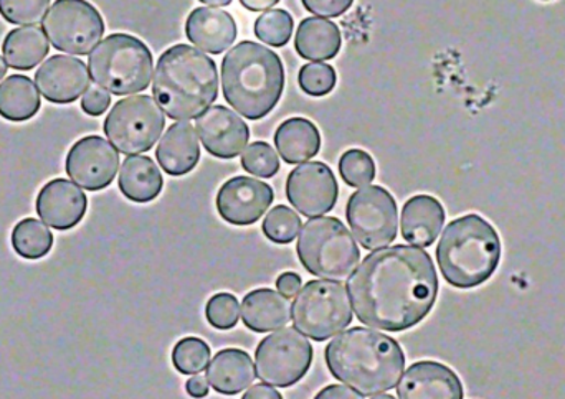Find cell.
Instances as JSON below:
<instances>
[{
	"label": "cell",
	"mask_w": 565,
	"mask_h": 399,
	"mask_svg": "<svg viewBox=\"0 0 565 399\" xmlns=\"http://www.w3.org/2000/svg\"><path fill=\"white\" fill-rule=\"evenodd\" d=\"M359 322L384 332H405L420 324L438 298L434 259L417 246L375 249L348 282Z\"/></svg>",
	"instance_id": "cell-1"
},
{
	"label": "cell",
	"mask_w": 565,
	"mask_h": 399,
	"mask_svg": "<svg viewBox=\"0 0 565 399\" xmlns=\"http://www.w3.org/2000/svg\"><path fill=\"white\" fill-rule=\"evenodd\" d=\"M335 380L362 397L394 390L404 375L405 354L395 338L372 328L352 327L335 335L324 351Z\"/></svg>",
	"instance_id": "cell-2"
},
{
	"label": "cell",
	"mask_w": 565,
	"mask_h": 399,
	"mask_svg": "<svg viewBox=\"0 0 565 399\" xmlns=\"http://www.w3.org/2000/svg\"><path fill=\"white\" fill-rule=\"evenodd\" d=\"M152 96L174 121L201 118L218 96L217 65L191 45H174L159 56Z\"/></svg>",
	"instance_id": "cell-3"
},
{
	"label": "cell",
	"mask_w": 565,
	"mask_h": 399,
	"mask_svg": "<svg viewBox=\"0 0 565 399\" xmlns=\"http://www.w3.org/2000/svg\"><path fill=\"white\" fill-rule=\"evenodd\" d=\"M222 89L238 115L264 119L277 108L285 89L280 56L260 43H238L222 62Z\"/></svg>",
	"instance_id": "cell-4"
},
{
	"label": "cell",
	"mask_w": 565,
	"mask_h": 399,
	"mask_svg": "<svg viewBox=\"0 0 565 399\" xmlns=\"http://www.w3.org/2000/svg\"><path fill=\"white\" fill-rule=\"evenodd\" d=\"M497 228L478 213L454 219L437 246V262L448 284L475 289L493 278L501 262Z\"/></svg>",
	"instance_id": "cell-5"
},
{
	"label": "cell",
	"mask_w": 565,
	"mask_h": 399,
	"mask_svg": "<svg viewBox=\"0 0 565 399\" xmlns=\"http://www.w3.org/2000/svg\"><path fill=\"white\" fill-rule=\"evenodd\" d=\"M152 69L151 50L138 36L128 33H111L89 53V76L109 95L145 91L151 85Z\"/></svg>",
	"instance_id": "cell-6"
},
{
	"label": "cell",
	"mask_w": 565,
	"mask_h": 399,
	"mask_svg": "<svg viewBox=\"0 0 565 399\" xmlns=\"http://www.w3.org/2000/svg\"><path fill=\"white\" fill-rule=\"evenodd\" d=\"M296 252L309 274L326 281H345L361 261L354 236L332 216L309 219L299 233Z\"/></svg>",
	"instance_id": "cell-7"
},
{
	"label": "cell",
	"mask_w": 565,
	"mask_h": 399,
	"mask_svg": "<svg viewBox=\"0 0 565 399\" xmlns=\"http://www.w3.org/2000/svg\"><path fill=\"white\" fill-rule=\"evenodd\" d=\"M292 324L315 342L341 334L352 322L348 289L338 281H309L292 302Z\"/></svg>",
	"instance_id": "cell-8"
},
{
	"label": "cell",
	"mask_w": 565,
	"mask_h": 399,
	"mask_svg": "<svg viewBox=\"0 0 565 399\" xmlns=\"http://www.w3.org/2000/svg\"><path fill=\"white\" fill-rule=\"evenodd\" d=\"M164 128V111L146 95L129 96L116 103L103 125L108 141L125 155L151 151Z\"/></svg>",
	"instance_id": "cell-9"
},
{
	"label": "cell",
	"mask_w": 565,
	"mask_h": 399,
	"mask_svg": "<svg viewBox=\"0 0 565 399\" xmlns=\"http://www.w3.org/2000/svg\"><path fill=\"white\" fill-rule=\"evenodd\" d=\"M43 32L53 48L85 56L102 42L105 20L88 0H55L43 19Z\"/></svg>",
	"instance_id": "cell-10"
},
{
	"label": "cell",
	"mask_w": 565,
	"mask_h": 399,
	"mask_svg": "<svg viewBox=\"0 0 565 399\" xmlns=\"http://www.w3.org/2000/svg\"><path fill=\"white\" fill-rule=\"evenodd\" d=\"M315 348L298 328L282 327L268 335L255 352L257 377L277 388H289L308 374Z\"/></svg>",
	"instance_id": "cell-11"
},
{
	"label": "cell",
	"mask_w": 565,
	"mask_h": 399,
	"mask_svg": "<svg viewBox=\"0 0 565 399\" xmlns=\"http://www.w3.org/2000/svg\"><path fill=\"white\" fill-rule=\"evenodd\" d=\"M345 216L352 235L369 251L387 248L397 238V203L384 187L371 185L354 192L349 197Z\"/></svg>",
	"instance_id": "cell-12"
},
{
	"label": "cell",
	"mask_w": 565,
	"mask_h": 399,
	"mask_svg": "<svg viewBox=\"0 0 565 399\" xmlns=\"http://www.w3.org/2000/svg\"><path fill=\"white\" fill-rule=\"evenodd\" d=\"M118 169V151L111 142L99 136H86L76 141L65 159L66 175L88 192L108 188Z\"/></svg>",
	"instance_id": "cell-13"
},
{
	"label": "cell",
	"mask_w": 565,
	"mask_h": 399,
	"mask_svg": "<svg viewBox=\"0 0 565 399\" xmlns=\"http://www.w3.org/2000/svg\"><path fill=\"white\" fill-rule=\"evenodd\" d=\"M338 197L339 187L334 172L322 162L299 165L286 181V198L308 218L331 212Z\"/></svg>",
	"instance_id": "cell-14"
},
{
	"label": "cell",
	"mask_w": 565,
	"mask_h": 399,
	"mask_svg": "<svg viewBox=\"0 0 565 399\" xmlns=\"http://www.w3.org/2000/svg\"><path fill=\"white\" fill-rule=\"evenodd\" d=\"M275 192L270 185L252 177H234L218 191V215L235 226H250L257 223L270 208Z\"/></svg>",
	"instance_id": "cell-15"
},
{
	"label": "cell",
	"mask_w": 565,
	"mask_h": 399,
	"mask_svg": "<svg viewBox=\"0 0 565 399\" xmlns=\"http://www.w3.org/2000/svg\"><path fill=\"white\" fill-rule=\"evenodd\" d=\"M205 151L217 159H234L247 148L250 131L241 116L225 106L209 108L195 122Z\"/></svg>",
	"instance_id": "cell-16"
},
{
	"label": "cell",
	"mask_w": 565,
	"mask_h": 399,
	"mask_svg": "<svg viewBox=\"0 0 565 399\" xmlns=\"http://www.w3.org/2000/svg\"><path fill=\"white\" fill-rule=\"evenodd\" d=\"M89 72L85 62L66 55H53L35 73L39 91L46 101L70 105L89 88Z\"/></svg>",
	"instance_id": "cell-17"
},
{
	"label": "cell",
	"mask_w": 565,
	"mask_h": 399,
	"mask_svg": "<svg viewBox=\"0 0 565 399\" xmlns=\"http://www.w3.org/2000/svg\"><path fill=\"white\" fill-rule=\"evenodd\" d=\"M35 209L43 223L56 231H68L85 218L88 198L75 182L53 179L40 188Z\"/></svg>",
	"instance_id": "cell-18"
},
{
	"label": "cell",
	"mask_w": 565,
	"mask_h": 399,
	"mask_svg": "<svg viewBox=\"0 0 565 399\" xmlns=\"http://www.w3.org/2000/svg\"><path fill=\"white\" fill-rule=\"evenodd\" d=\"M398 399H463L460 377L440 362L422 360L412 365L397 387Z\"/></svg>",
	"instance_id": "cell-19"
},
{
	"label": "cell",
	"mask_w": 565,
	"mask_h": 399,
	"mask_svg": "<svg viewBox=\"0 0 565 399\" xmlns=\"http://www.w3.org/2000/svg\"><path fill=\"white\" fill-rule=\"evenodd\" d=\"M185 33L199 48L212 55H221L237 39V23L225 10L199 7L189 15Z\"/></svg>",
	"instance_id": "cell-20"
},
{
	"label": "cell",
	"mask_w": 565,
	"mask_h": 399,
	"mask_svg": "<svg viewBox=\"0 0 565 399\" xmlns=\"http://www.w3.org/2000/svg\"><path fill=\"white\" fill-rule=\"evenodd\" d=\"M445 225V208L431 195H415L402 208V238L417 248H428Z\"/></svg>",
	"instance_id": "cell-21"
},
{
	"label": "cell",
	"mask_w": 565,
	"mask_h": 399,
	"mask_svg": "<svg viewBox=\"0 0 565 399\" xmlns=\"http://www.w3.org/2000/svg\"><path fill=\"white\" fill-rule=\"evenodd\" d=\"M156 158L166 174L172 177L191 174L201 161V145L194 126L189 122L172 125L159 142Z\"/></svg>",
	"instance_id": "cell-22"
},
{
	"label": "cell",
	"mask_w": 565,
	"mask_h": 399,
	"mask_svg": "<svg viewBox=\"0 0 565 399\" xmlns=\"http://www.w3.org/2000/svg\"><path fill=\"white\" fill-rule=\"evenodd\" d=\"M241 312L245 327L257 334L278 331L291 321L289 299L271 289H255L248 292L242 302Z\"/></svg>",
	"instance_id": "cell-23"
},
{
	"label": "cell",
	"mask_w": 565,
	"mask_h": 399,
	"mask_svg": "<svg viewBox=\"0 0 565 399\" xmlns=\"http://www.w3.org/2000/svg\"><path fill=\"white\" fill-rule=\"evenodd\" d=\"M257 371L247 352L225 348L215 355L207 367V380L217 393L234 397L254 384Z\"/></svg>",
	"instance_id": "cell-24"
},
{
	"label": "cell",
	"mask_w": 565,
	"mask_h": 399,
	"mask_svg": "<svg viewBox=\"0 0 565 399\" xmlns=\"http://www.w3.org/2000/svg\"><path fill=\"white\" fill-rule=\"evenodd\" d=\"M295 48L301 58L309 62L332 60L341 50V32L331 20L308 17L296 30Z\"/></svg>",
	"instance_id": "cell-25"
},
{
	"label": "cell",
	"mask_w": 565,
	"mask_h": 399,
	"mask_svg": "<svg viewBox=\"0 0 565 399\" xmlns=\"http://www.w3.org/2000/svg\"><path fill=\"white\" fill-rule=\"evenodd\" d=\"M119 191L135 203H149L161 195L164 179L148 155H129L119 171Z\"/></svg>",
	"instance_id": "cell-26"
},
{
	"label": "cell",
	"mask_w": 565,
	"mask_h": 399,
	"mask_svg": "<svg viewBox=\"0 0 565 399\" xmlns=\"http://www.w3.org/2000/svg\"><path fill=\"white\" fill-rule=\"evenodd\" d=\"M275 145L286 164H302L318 155L321 134L309 119L291 118L282 122L275 132Z\"/></svg>",
	"instance_id": "cell-27"
},
{
	"label": "cell",
	"mask_w": 565,
	"mask_h": 399,
	"mask_svg": "<svg viewBox=\"0 0 565 399\" xmlns=\"http://www.w3.org/2000/svg\"><path fill=\"white\" fill-rule=\"evenodd\" d=\"M49 52V39L43 29L35 25L10 30L2 43L3 60L7 65L20 72L35 68Z\"/></svg>",
	"instance_id": "cell-28"
},
{
	"label": "cell",
	"mask_w": 565,
	"mask_h": 399,
	"mask_svg": "<svg viewBox=\"0 0 565 399\" xmlns=\"http://www.w3.org/2000/svg\"><path fill=\"white\" fill-rule=\"evenodd\" d=\"M42 99L35 83L25 75H12L0 83V116L10 122H25L36 116Z\"/></svg>",
	"instance_id": "cell-29"
},
{
	"label": "cell",
	"mask_w": 565,
	"mask_h": 399,
	"mask_svg": "<svg viewBox=\"0 0 565 399\" xmlns=\"http://www.w3.org/2000/svg\"><path fill=\"white\" fill-rule=\"evenodd\" d=\"M52 231L36 218H23L13 226L10 245L17 256L25 261H39L53 248Z\"/></svg>",
	"instance_id": "cell-30"
},
{
	"label": "cell",
	"mask_w": 565,
	"mask_h": 399,
	"mask_svg": "<svg viewBox=\"0 0 565 399\" xmlns=\"http://www.w3.org/2000/svg\"><path fill=\"white\" fill-rule=\"evenodd\" d=\"M172 364L181 375H198L211 364V347L198 337H185L172 351Z\"/></svg>",
	"instance_id": "cell-31"
},
{
	"label": "cell",
	"mask_w": 565,
	"mask_h": 399,
	"mask_svg": "<svg viewBox=\"0 0 565 399\" xmlns=\"http://www.w3.org/2000/svg\"><path fill=\"white\" fill-rule=\"evenodd\" d=\"M292 17L286 10H268L255 22V35L275 48H281L292 35Z\"/></svg>",
	"instance_id": "cell-32"
},
{
	"label": "cell",
	"mask_w": 565,
	"mask_h": 399,
	"mask_svg": "<svg viewBox=\"0 0 565 399\" xmlns=\"http://www.w3.org/2000/svg\"><path fill=\"white\" fill-rule=\"evenodd\" d=\"M339 174L349 187H365L375 179L374 159L362 149H349L339 161Z\"/></svg>",
	"instance_id": "cell-33"
},
{
	"label": "cell",
	"mask_w": 565,
	"mask_h": 399,
	"mask_svg": "<svg viewBox=\"0 0 565 399\" xmlns=\"http://www.w3.org/2000/svg\"><path fill=\"white\" fill-rule=\"evenodd\" d=\"M299 231H301V218L296 215L295 209L288 208V206H275L265 218V236L277 245H289L295 241Z\"/></svg>",
	"instance_id": "cell-34"
},
{
	"label": "cell",
	"mask_w": 565,
	"mask_h": 399,
	"mask_svg": "<svg viewBox=\"0 0 565 399\" xmlns=\"http://www.w3.org/2000/svg\"><path fill=\"white\" fill-rule=\"evenodd\" d=\"M50 0H0V15L13 25L30 26L42 22Z\"/></svg>",
	"instance_id": "cell-35"
},
{
	"label": "cell",
	"mask_w": 565,
	"mask_h": 399,
	"mask_svg": "<svg viewBox=\"0 0 565 399\" xmlns=\"http://www.w3.org/2000/svg\"><path fill=\"white\" fill-rule=\"evenodd\" d=\"M242 168L255 177L271 179L280 171V159L268 142L258 141L242 155Z\"/></svg>",
	"instance_id": "cell-36"
},
{
	"label": "cell",
	"mask_w": 565,
	"mask_h": 399,
	"mask_svg": "<svg viewBox=\"0 0 565 399\" xmlns=\"http://www.w3.org/2000/svg\"><path fill=\"white\" fill-rule=\"evenodd\" d=\"M298 83L306 95L321 98L335 88L338 75L328 63H308L299 69Z\"/></svg>",
	"instance_id": "cell-37"
},
{
	"label": "cell",
	"mask_w": 565,
	"mask_h": 399,
	"mask_svg": "<svg viewBox=\"0 0 565 399\" xmlns=\"http://www.w3.org/2000/svg\"><path fill=\"white\" fill-rule=\"evenodd\" d=\"M205 319L212 327L218 328V331H231L241 319L237 298L228 292L212 295L207 308H205Z\"/></svg>",
	"instance_id": "cell-38"
},
{
	"label": "cell",
	"mask_w": 565,
	"mask_h": 399,
	"mask_svg": "<svg viewBox=\"0 0 565 399\" xmlns=\"http://www.w3.org/2000/svg\"><path fill=\"white\" fill-rule=\"evenodd\" d=\"M301 2L309 12L322 17V19L324 17L332 19V17H339L348 12L354 0H301Z\"/></svg>",
	"instance_id": "cell-39"
},
{
	"label": "cell",
	"mask_w": 565,
	"mask_h": 399,
	"mask_svg": "<svg viewBox=\"0 0 565 399\" xmlns=\"http://www.w3.org/2000/svg\"><path fill=\"white\" fill-rule=\"evenodd\" d=\"M109 105H111V95L105 91V89L99 88V86L88 88V91L85 93L82 99L83 112L93 116V118L105 115L108 111Z\"/></svg>",
	"instance_id": "cell-40"
},
{
	"label": "cell",
	"mask_w": 565,
	"mask_h": 399,
	"mask_svg": "<svg viewBox=\"0 0 565 399\" xmlns=\"http://www.w3.org/2000/svg\"><path fill=\"white\" fill-rule=\"evenodd\" d=\"M277 288L285 298H296L301 289V278L296 272H282L278 278Z\"/></svg>",
	"instance_id": "cell-41"
},
{
	"label": "cell",
	"mask_w": 565,
	"mask_h": 399,
	"mask_svg": "<svg viewBox=\"0 0 565 399\" xmlns=\"http://www.w3.org/2000/svg\"><path fill=\"white\" fill-rule=\"evenodd\" d=\"M315 399H364V397L352 388L342 387V385H329V387L322 388Z\"/></svg>",
	"instance_id": "cell-42"
},
{
	"label": "cell",
	"mask_w": 565,
	"mask_h": 399,
	"mask_svg": "<svg viewBox=\"0 0 565 399\" xmlns=\"http://www.w3.org/2000/svg\"><path fill=\"white\" fill-rule=\"evenodd\" d=\"M185 390L192 398L202 399L209 395V380L204 375H194L185 385Z\"/></svg>",
	"instance_id": "cell-43"
},
{
	"label": "cell",
	"mask_w": 565,
	"mask_h": 399,
	"mask_svg": "<svg viewBox=\"0 0 565 399\" xmlns=\"http://www.w3.org/2000/svg\"><path fill=\"white\" fill-rule=\"evenodd\" d=\"M242 399H282L280 391L271 388V385L258 384L248 388Z\"/></svg>",
	"instance_id": "cell-44"
},
{
	"label": "cell",
	"mask_w": 565,
	"mask_h": 399,
	"mask_svg": "<svg viewBox=\"0 0 565 399\" xmlns=\"http://www.w3.org/2000/svg\"><path fill=\"white\" fill-rule=\"evenodd\" d=\"M280 0H241L242 6L250 12H262L268 10L270 7L277 6Z\"/></svg>",
	"instance_id": "cell-45"
},
{
	"label": "cell",
	"mask_w": 565,
	"mask_h": 399,
	"mask_svg": "<svg viewBox=\"0 0 565 399\" xmlns=\"http://www.w3.org/2000/svg\"><path fill=\"white\" fill-rule=\"evenodd\" d=\"M201 2L207 3V6L225 7V6H231L232 0H201Z\"/></svg>",
	"instance_id": "cell-46"
},
{
	"label": "cell",
	"mask_w": 565,
	"mask_h": 399,
	"mask_svg": "<svg viewBox=\"0 0 565 399\" xmlns=\"http://www.w3.org/2000/svg\"><path fill=\"white\" fill-rule=\"evenodd\" d=\"M7 68H9V65H7L6 60L0 56V79L7 75Z\"/></svg>",
	"instance_id": "cell-47"
},
{
	"label": "cell",
	"mask_w": 565,
	"mask_h": 399,
	"mask_svg": "<svg viewBox=\"0 0 565 399\" xmlns=\"http://www.w3.org/2000/svg\"><path fill=\"white\" fill-rule=\"evenodd\" d=\"M372 399H397V398L391 397V395H375V397H372Z\"/></svg>",
	"instance_id": "cell-48"
}]
</instances>
